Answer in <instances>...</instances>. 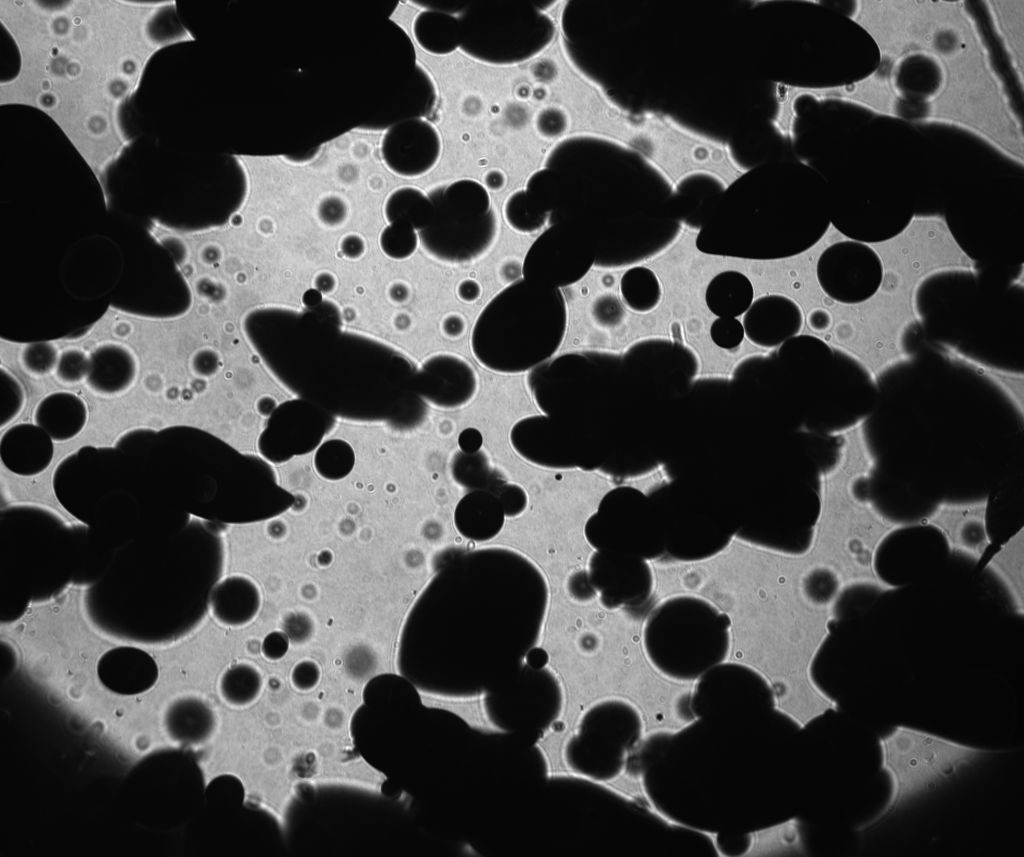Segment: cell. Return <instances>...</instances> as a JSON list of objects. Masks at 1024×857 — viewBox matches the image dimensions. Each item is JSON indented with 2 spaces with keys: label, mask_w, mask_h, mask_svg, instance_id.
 Masks as SVG:
<instances>
[{
  "label": "cell",
  "mask_w": 1024,
  "mask_h": 857,
  "mask_svg": "<svg viewBox=\"0 0 1024 857\" xmlns=\"http://www.w3.org/2000/svg\"><path fill=\"white\" fill-rule=\"evenodd\" d=\"M262 688L263 679L260 671L247 662H240L227 668L218 683L223 701L235 708L254 703L261 695Z\"/></svg>",
  "instance_id": "obj_25"
},
{
  "label": "cell",
  "mask_w": 1024,
  "mask_h": 857,
  "mask_svg": "<svg viewBox=\"0 0 1024 857\" xmlns=\"http://www.w3.org/2000/svg\"><path fill=\"white\" fill-rule=\"evenodd\" d=\"M842 243H857V240L830 224L823 235L804 251L772 260L741 258L738 272L752 284L754 299L772 295L785 297L796 305L802 318L820 306L828 294L818 274L822 255Z\"/></svg>",
  "instance_id": "obj_8"
},
{
  "label": "cell",
  "mask_w": 1024,
  "mask_h": 857,
  "mask_svg": "<svg viewBox=\"0 0 1024 857\" xmlns=\"http://www.w3.org/2000/svg\"><path fill=\"white\" fill-rule=\"evenodd\" d=\"M433 85L426 71L416 65L401 94L388 103L375 116L359 125L356 130L386 131L391 126L426 114L433 95Z\"/></svg>",
  "instance_id": "obj_19"
},
{
  "label": "cell",
  "mask_w": 1024,
  "mask_h": 857,
  "mask_svg": "<svg viewBox=\"0 0 1024 857\" xmlns=\"http://www.w3.org/2000/svg\"><path fill=\"white\" fill-rule=\"evenodd\" d=\"M465 328L466 321L464 317L457 313L447 315L441 323L442 332L449 339L460 338L465 332Z\"/></svg>",
  "instance_id": "obj_35"
},
{
  "label": "cell",
  "mask_w": 1024,
  "mask_h": 857,
  "mask_svg": "<svg viewBox=\"0 0 1024 857\" xmlns=\"http://www.w3.org/2000/svg\"><path fill=\"white\" fill-rule=\"evenodd\" d=\"M283 631L290 642L302 644L307 642L314 633V623L309 615L304 613H291L283 623Z\"/></svg>",
  "instance_id": "obj_32"
},
{
  "label": "cell",
  "mask_w": 1024,
  "mask_h": 857,
  "mask_svg": "<svg viewBox=\"0 0 1024 857\" xmlns=\"http://www.w3.org/2000/svg\"><path fill=\"white\" fill-rule=\"evenodd\" d=\"M138 649L135 648H116L106 652L107 659L104 655L100 660L113 665V681L108 683L106 687L117 694L124 695H135L147 691V687L137 678H135V666L146 653L140 651L136 659L134 658L137 654Z\"/></svg>",
  "instance_id": "obj_26"
},
{
  "label": "cell",
  "mask_w": 1024,
  "mask_h": 857,
  "mask_svg": "<svg viewBox=\"0 0 1024 857\" xmlns=\"http://www.w3.org/2000/svg\"><path fill=\"white\" fill-rule=\"evenodd\" d=\"M416 690L425 707L449 712L461 719L472 730L486 735L508 733V730L492 717L488 708L490 694L485 689L467 693Z\"/></svg>",
  "instance_id": "obj_17"
},
{
  "label": "cell",
  "mask_w": 1024,
  "mask_h": 857,
  "mask_svg": "<svg viewBox=\"0 0 1024 857\" xmlns=\"http://www.w3.org/2000/svg\"><path fill=\"white\" fill-rule=\"evenodd\" d=\"M90 368V357L82 350L71 348L59 355L55 375L64 384H75L86 380Z\"/></svg>",
  "instance_id": "obj_29"
},
{
  "label": "cell",
  "mask_w": 1024,
  "mask_h": 857,
  "mask_svg": "<svg viewBox=\"0 0 1024 857\" xmlns=\"http://www.w3.org/2000/svg\"><path fill=\"white\" fill-rule=\"evenodd\" d=\"M585 574L595 596L607 609L638 605L653 591V570L642 557L594 550Z\"/></svg>",
  "instance_id": "obj_11"
},
{
  "label": "cell",
  "mask_w": 1024,
  "mask_h": 857,
  "mask_svg": "<svg viewBox=\"0 0 1024 857\" xmlns=\"http://www.w3.org/2000/svg\"><path fill=\"white\" fill-rule=\"evenodd\" d=\"M857 244L878 258L880 283L864 300L833 299L820 342L855 363L878 387L889 372L915 360L905 338L924 324L918 301L923 284L943 274L977 277L980 270L939 216L914 217L890 238Z\"/></svg>",
  "instance_id": "obj_2"
},
{
  "label": "cell",
  "mask_w": 1024,
  "mask_h": 857,
  "mask_svg": "<svg viewBox=\"0 0 1024 857\" xmlns=\"http://www.w3.org/2000/svg\"><path fill=\"white\" fill-rule=\"evenodd\" d=\"M593 245L576 229L563 224L549 225L525 254L522 278L561 289L584 278L595 265Z\"/></svg>",
  "instance_id": "obj_9"
},
{
  "label": "cell",
  "mask_w": 1024,
  "mask_h": 857,
  "mask_svg": "<svg viewBox=\"0 0 1024 857\" xmlns=\"http://www.w3.org/2000/svg\"><path fill=\"white\" fill-rule=\"evenodd\" d=\"M567 322L561 289L521 278L495 294L480 311L471 331V351L492 372H529L555 356Z\"/></svg>",
  "instance_id": "obj_4"
},
{
  "label": "cell",
  "mask_w": 1024,
  "mask_h": 857,
  "mask_svg": "<svg viewBox=\"0 0 1024 857\" xmlns=\"http://www.w3.org/2000/svg\"><path fill=\"white\" fill-rule=\"evenodd\" d=\"M418 381L423 399L444 410L468 405L479 388L473 366L462 356L450 352L429 356L422 364Z\"/></svg>",
  "instance_id": "obj_14"
},
{
  "label": "cell",
  "mask_w": 1024,
  "mask_h": 857,
  "mask_svg": "<svg viewBox=\"0 0 1024 857\" xmlns=\"http://www.w3.org/2000/svg\"><path fill=\"white\" fill-rule=\"evenodd\" d=\"M509 441L524 461L545 469L580 468L575 445L549 417L534 414L518 419L510 428Z\"/></svg>",
  "instance_id": "obj_12"
},
{
  "label": "cell",
  "mask_w": 1024,
  "mask_h": 857,
  "mask_svg": "<svg viewBox=\"0 0 1024 857\" xmlns=\"http://www.w3.org/2000/svg\"><path fill=\"white\" fill-rule=\"evenodd\" d=\"M496 497L500 500L506 517L513 518L521 515L528 504L526 491L518 484L506 482Z\"/></svg>",
  "instance_id": "obj_30"
},
{
  "label": "cell",
  "mask_w": 1024,
  "mask_h": 857,
  "mask_svg": "<svg viewBox=\"0 0 1024 857\" xmlns=\"http://www.w3.org/2000/svg\"><path fill=\"white\" fill-rule=\"evenodd\" d=\"M482 289L478 281L474 279H465L458 283L456 288L457 297L465 302L472 303L476 301L481 295Z\"/></svg>",
  "instance_id": "obj_36"
},
{
  "label": "cell",
  "mask_w": 1024,
  "mask_h": 857,
  "mask_svg": "<svg viewBox=\"0 0 1024 857\" xmlns=\"http://www.w3.org/2000/svg\"><path fill=\"white\" fill-rule=\"evenodd\" d=\"M505 517L500 500L486 490H471L454 510V524L459 534L476 542L496 537L504 526Z\"/></svg>",
  "instance_id": "obj_18"
},
{
  "label": "cell",
  "mask_w": 1024,
  "mask_h": 857,
  "mask_svg": "<svg viewBox=\"0 0 1024 857\" xmlns=\"http://www.w3.org/2000/svg\"><path fill=\"white\" fill-rule=\"evenodd\" d=\"M289 643L290 640L284 631L271 632L263 640L261 652L266 659L277 661L286 655Z\"/></svg>",
  "instance_id": "obj_33"
},
{
  "label": "cell",
  "mask_w": 1024,
  "mask_h": 857,
  "mask_svg": "<svg viewBox=\"0 0 1024 857\" xmlns=\"http://www.w3.org/2000/svg\"><path fill=\"white\" fill-rule=\"evenodd\" d=\"M433 215L420 242L433 258L450 264L484 255L497 236V217L487 189L475 180H459L431 193Z\"/></svg>",
  "instance_id": "obj_7"
},
{
  "label": "cell",
  "mask_w": 1024,
  "mask_h": 857,
  "mask_svg": "<svg viewBox=\"0 0 1024 857\" xmlns=\"http://www.w3.org/2000/svg\"><path fill=\"white\" fill-rule=\"evenodd\" d=\"M806 853L802 823L791 818L779 824L753 831L742 856H779Z\"/></svg>",
  "instance_id": "obj_23"
},
{
  "label": "cell",
  "mask_w": 1024,
  "mask_h": 857,
  "mask_svg": "<svg viewBox=\"0 0 1024 857\" xmlns=\"http://www.w3.org/2000/svg\"><path fill=\"white\" fill-rule=\"evenodd\" d=\"M58 359L57 348L50 343L28 345L21 353L23 367L35 376H43L55 370Z\"/></svg>",
  "instance_id": "obj_28"
},
{
  "label": "cell",
  "mask_w": 1024,
  "mask_h": 857,
  "mask_svg": "<svg viewBox=\"0 0 1024 857\" xmlns=\"http://www.w3.org/2000/svg\"><path fill=\"white\" fill-rule=\"evenodd\" d=\"M1024 528L1021 527L992 555L985 570L1001 585L1015 612L1024 613Z\"/></svg>",
  "instance_id": "obj_20"
},
{
  "label": "cell",
  "mask_w": 1024,
  "mask_h": 857,
  "mask_svg": "<svg viewBox=\"0 0 1024 857\" xmlns=\"http://www.w3.org/2000/svg\"><path fill=\"white\" fill-rule=\"evenodd\" d=\"M989 498L943 499L916 519L917 527H930L943 537L948 552L979 563L992 544L988 530Z\"/></svg>",
  "instance_id": "obj_10"
},
{
  "label": "cell",
  "mask_w": 1024,
  "mask_h": 857,
  "mask_svg": "<svg viewBox=\"0 0 1024 857\" xmlns=\"http://www.w3.org/2000/svg\"><path fill=\"white\" fill-rule=\"evenodd\" d=\"M321 678L319 665L312 660L298 662L291 670L290 680L292 686L301 692L314 689Z\"/></svg>",
  "instance_id": "obj_31"
},
{
  "label": "cell",
  "mask_w": 1024,
  "mask_h": 857,
  "mask_svg": "<svg viewBox=\"0 0 1024 857\" xmlns=\"http://www.w3.org/2000/svg\"><path fill=\"white\" fill-rule=\"evenodd\" d=\"M261 591L258 585L244 575L221 578L213 587L208 610L219 624L243 627L250 624L261 609Z\"/></svg>",
  "instance_id": "obj_15"
},
{
  "label": "cell",
  "mask_w": 1024,
  "mask_h": 857,
  "mask_svg": "<svg viewBox=\"0 0 1024 857\" xmlns=\"http://www.w3.org/2000/svg\"><path fill=\"white\" fill-rule=\"evenodd\" d=\"M508 225L516 232L530 234L541 229L546 219L541 215L524 190L510 195L503 207Z\"/></svg>",
  "instance_id": "obj_27"
},
{
  "label": "cell",
  "mask_w": 1024,
  "mask_h": 857,
  "mask_svg": "<svg viewBox=\"0 0 1024 857\" xmlns=\"http://www.w3.org/2000/svg\"><path fill=\"white\" fill-rule=\"evenodd\" d=\"M877 744L880 770L887 776L890 790L883 807L856 827L858 833L868 831L997 752L902 724L880 735Z\"/></svg>",
  "instance_id": "obj_5"
},
{
  "label": "cell",
  "mask_w": 1024,
  "mask_h": 857,
  "mask_svg": "<svg viewBox=\"0 0 1024 857\" xmlns=\"http://www.w3.org/2000/svg\"><path fill=\"white\" fill-rule=\"evenodd\" d=\"M457 443L462 452H476L481 450L483 437L478 429L469 427L461 431Z\"/></svg>",
  "instance_id": "obj_34"
},
{
  "label": "cell",
  "mask_w": 1024,
  "mask_h": 857,
  "mask_svg": "<svg viewBox=\"0 0 1024 857\" xmlns=\"http://www.w3.org/2000/svg\"><path fill=\"white\" fill-rule=\"evenodd\" d=\"M89 369H105V375L87 384L97 394L113 396L129 388L137 375L133 354L124 346L107 344L90 356Z\"/></svg>",
  "instance_id": "obj_22"
},
{
  "label": "cell",
  "mask_w": 1024,
  "mask_h": 857,
  "mask_svg": "<svg viewBox=\"0 0 1024 857\" xmlns=\"http://www.w3.org/2000/svg\"><path fill=\"white\" fill-rule=\"evenodd\" d=\"M486 184L491 189H498L504 184V177L501 173H489L486 177Z\"/></svg>",
  "instance_id": "obj_37"
},
{
  "label": "cell",
  "mask_w": 1024,
  "mask_h": 857,
  "mask_svg": "<svg viewBox=\"0 0 1024 857\" xmlns=\"http://www.w3.org/2000/svg\"><path fill=\"white\" fill-rule=\"evenodd\" d=\"M935 352L953 366L966 369L993 386L1023 418L1024 374L982 360L948 341H936Z\"/></svg>",
  "instance_id": "obj_16"
},
{
  "label": "cell",
  "mask_w": 1024,
  "mask_h": 857,
  "mask_svg": "<svg viewBox=\"0 0 1024 857\" xmlns=\"http://www.w3.org/2000/svg\"><path fill=\"white\" fill-rule=\"evenodd\" d=\"M637 132L632 147L671 193L696 176H705L728 189L750 168L737 158L731 143L696 129L670 113L644 109L636 113Z\"/></svg>",
  "instance_id": "obj_6"
},
{
  "label": "cell",
  "mask_w": 1024,
  "mask_h": 857,
  "mask_svg": "<svg viewBox=\"0 0 1024 857\" xmlns=\"http://www.w3.org/2000/svg\"><path fill=\"white\" fill-rule=\"evenodd\" d=\"M868 418L860 416L828 432L837 441L836 455L818 474V513L803 551L831 572L846 591L868 588L889 593L899 585L879 573V550L892 535L917 527V523L916 519L889 516L873 499L856 492V485L870 480L878 467Z\"/></svg>",
  "instance_id": "obj_3"
},
{
  "label": "cell",
  "mask_w": 1024,
  "mask_h": 857,
  "mask_svg": "<svg viewBox=\"0 0 1024 857\" xmlns=\"http://www.w3.org/2000/svg\"><path fill=\"white\" fill-rule=\"evenodd\" d=\"M0 20L20 60L0 104L48 116L99 179L134 142L122 110L153 57L195 39L174 0H1Z\"/></svg>",
  "instance_id": "obj_1"
},
{
  "label": "cell",
  "mask_w": 1024,
  "mask_h": 857,
  "mask_svg": "<svg viewBox=\"0 0 1024 857\" xmlns=\"http://www.w3.org/2000/svg\"><path fill=\"white\" fill-rule=\"evenodd\" d=\"M454 481L470 490H486L495 496L506 483L482 451L455 453L450 462Z\"/></svg>",
  "instance_id": "obj_24"
},
{
  "label": "cell",
  "mask_w": 1024,
  "mask_h": 857,
  "mask_svg": "<svg viewBox=\"0 0 1024 857\" xmlns=\"http://www.w3.org/2000/svg\"><path fill=\"white\" fill-rule=\"evenodd\" d=\"M165 728L169 737L183 744L206 742L215 730V715L202 700L185 698L167 709Z\"/></svg>",
  "instance_id": "obj_21"
},
{
  "label": "cell",
  "mask_w": 1024,
  "mask_h": 857,
  "mask_svg": "<svg viewBox=\"0 0 1024 857\" xmlns=\"http://www.w3.org/2000/svg\"><path fill=\"white\" fill-rule=\"evenodd\" d=\"M439 142L434 128L417 118L388 128L380 142V155L389 170L407 178L431 170L439 158Z\"/></svg>",
  "instance_id": "obj_13"
}]
</instances>
